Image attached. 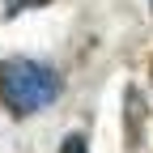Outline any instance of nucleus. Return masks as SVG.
<instances>
[{"label":"nucleus","instance_id":"4","mask_svg":"<svg viewBox=\"0 0 153 153\" xmlns=\"http://www.w3.org/2000/svg\"><path fill=\"white\" fill-rule=\"evenodd\" d=\"M60 153H89V145H85V136H76V132H72V136L60 145Z\"/></svg>","mask_w":153,"mask_h":153},{"label":"nucleus","instance_id":"2","mask_svg":"<svg viewBox=\"0 0 153 153\" xmlns=\"http://www.w3.org/2000/svg\"><path fill=\"white\" fill-rule=\"evenodd\" d=\"M136 119H140V94L128 89V140L136 145Z\"/></svg>","mask_w":153,"mask_h":153},{"label":"nucleus","instance_id":"1","mask_svg":"<svg viewBox=\"0 0 153 153\" xmlns=\"http://www.w3.org/2000/svg\"><path fill=\"white\" fill-rule=\"evenodd\" d=\"M55 98H60V76H55V68L38 64V60H26V55L0 64V102H4L9 115L26 119V115L51 106Z\"/></svg>","mask_w":153,"mask_h":153},{"label":"nucleus","instance_id":"3","mask_svg":"<svg viewBox=\"0 0 153 153\" xmlns=\"http://www.w3.org/2000/svg\"><path fill=\"white\" fill-rule=\"evenodd\" d=\"M51 0H4V17H17V13H30V9H47Z\"/></svg>","mask_w":153,"mask_h":153}]
</instances>
